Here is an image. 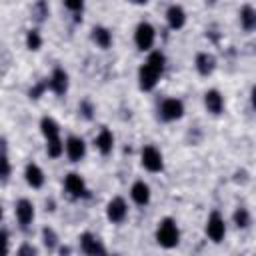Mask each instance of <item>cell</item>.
<instances>
[{
  "label": "cell",
  "instance_id": "6da1fadb",
  "mask_svg": "<svg viewBox=\"0 0 256 256\" xmlns=\"http://www.w3.org/2000/svg\"><path fill=\"white\" fill-rule=\"evenodd\" d=\"M164 64H166V58L162 52H150V56L138 70V84L142 90L148 92L158 84V80L164 72Z\"/></svg>",
  "mask_w": 256,
  "mask_h": 256
},
{
  "label": "cell",
  "instance_id": "7a4b0ae2",
  "mask_svg": "<svg viewBox=\"0 0 256 256\" xmlns=\"http://www.w3.org/2000/svg\"><path fill=\"white\" fill-rule=\"evenodd\" d=\"M156 242L162 248H174V246H178V242H180V230H178V226H176V222L172 218H164V220L158 222Z\"/></svg>",
  "mask_w": 256,
  "mask_h": 256
},
{
  "label": "cell",
  "instance_id": "3957f363",
  "mask_svg": "<svg viewBox=\"0 0 256 256\" xmlns=\"http://www.w3.org/2000/svg\"><path fill=\"white\" fill-rule=\"evenodd\" d=\"M154 38H156V30L152 24L148 22H140L136 26V32H134V42L136 46L144 52V50H150L154 46Z\"/></svg>",
  "mask_w": 256,
  "mask_h": 256
},
{
  "label": "cell",
  "instance_id": "277c9868",
  "mask_svg": "<svg viewBox=\"0 0 256 256\" xmlns=\"http://www.w3.org/2000/svg\"><path fill=\"white\" fill-rule=\"evenodd\" d=\"M140 158H142V166H144L148 172H160V170L164 168L162 152H160L156 146H144Z\"/></svg>",
  "mask_w": 256,
  "mask_h": 256
},
{
  "label": "cell",
  "instance_id": "5b68a950",
  "mask_svg": "<svg viewBox=\"0 0 256 256\" xmlns=\"http://www.w3.org/2000/svg\"><path fill=\"white\" fill-rule=\"evenodd\" d=\"M106 216H108V220L112 224H122L126 220V216H128V206H126L124 198H120V196L112 198L108 202V206H106Z\"/></svg>",
  "mask_w": 256,
  "mask_h": 256
},
{
  "label": "cell",
  "instance_id": "8992f818",
  "mask_svg": "<svg viewBox=\"0 0 256 256\" xmlns=\"http://www.w3.org/2000/svg\"><path fill=\"white\" fill-rule=\"evenodd\" d=\"M206 234L212 242H222V238L226 236V224H224V218L218 214V212H212L208 216V222H206Z\"/></svg>",
  "mask_w": 256,
  "mask_h": 256
},
{
  "label": "cell",
  "instance_id": "52a82bcc",
  "mask_svg": "<svg viewBox=\"0 0 256 256\" xmlns=\"http://www.w3.org/2000/svg\"><path fill=\"white\" fill-rule=\"evenodd\" d=\"M64 188H66V192H68L72 198H86V196H88V188H86L82 176L76 174V172L66 174V178H64Z\"/></svg>",
  "mask_w": 256,
  "mask_h": 256
},
{
  "label": "cell",
  "instance_id": "ba28073f",
  "mask_svg": "<svg viewBox=\"0 0 256 256\" xmlns=\"http://www.w3.org/2000/svg\"><path fill=\"white\" fill-rule=\"evenodd\" d=\"M182 114H184V104L180 100H176V98H168L160 106V116L166 122H174V120L182 118Z\"/></svg>",
  "mask_w": 256,
  "mask_h": 256
},
{
  "label": "cell",
  "instance_id": "9c48e42d",
  "mask_svg": "<svg viewBox=\"0 0 256 256\" xmlns=\"http://www.w3.org/2000/svg\"><path fill=\"white\" fill-rule=\"evenodd\" d=\"M14 212H16V220H18L20 228H28L32 224V220H34V204L30 200H26V198L18 200Z\"/></svg>",
  "mask_w": 256,
  "mask_h": 256
},
{
  "label": "cell",
  "instance_id": "30bf717a",
  "mask_svg": "<svg viewBox=\"0 0 256 256\" xmlns=\"http://www.w3.org/2000/svg\"><path fill=\"white\" fill-rule=\"evenodd\" d=\"M64 150H66V156L72 160V162H80L86 154V144L80 136H68L66 144H64Z\"/></svg>",
  "mask_w": 256,
  "mask_h": 256
},
{
  "label": "cell",
  "instance_id": "8fae6325",
  "mask_svg": "<svg viewBox=\"0 0 256 256\" xmlns=\"http://www.w3.org/2000/svg\"><path fill=\"white\" fill-rule=\"evenodd\" d=\"M80 250H82L84 254H106L104 244H102L94 234H90V232H84V234L80 236Z\"/></svg>",
  "mask_w": 256,
  "mask_h": 256
},
{
  "label": "cell",
  "instance_id": "7c38bea8",
  "mask_svg": "<svg viewBox=\"0 0 256 256\" xmlns=\"http://www.w3.org/2000/svg\"><path fill=\"white\" fill-rule=\"evenodd\" d=\"M48 88H50L54 94H58V96L66 94V90H68V74H66L62 68H56V70L52 72V76L48 78Z\"/></svg>",
  "mask_w": 256,
  "mask_h": 256
},
{
  "label": "cell",
  "instance_id": "4fadbf2b",
  "mask_svg": "<svg viewBox=\"0 0 256 256\" xmlns=\"http://www.w3.org/2000/svg\"><path fill=\"white\" fill-rule=\"evenodd\" d=\"M204 104H206V110L214 116L222 114V110H224V98L218 90H208L204 94Z\"/></svg>",
  "mask_w": 256,
  "mask_h": 256
},
{
  "label": "cell",
  "instance_id": "5bb4252c",
  "mask_svg": "<svg viewBox=\"0 0 256 256\" xmlns=\"http://www.w3.org/2000/svg\"><path fill=\"white\" fill-rule=\"evenodd\" d=\"M130 196H132V200H134L138 206H146V204L150 202V186H148L146 182L138 180V182L132 184Z\"/></svg>",
  "mask_w": 256,
  "mask_h": 256
},
{
  "label": "cell",
  "instance_id": "9a60e30c",
  "mask_svg": "<svg viewBox=\"0 0 256 256\" xmlns=\"http://www.w3.org/2000/svg\"><path fill=\"white\" fill-rule=\"evenodd\" d=\"M214 68H216V58H214L212 54L200 52V54L196 56V70H198L200 76H210V74L214 72Z\"/></svg>",
  "mask_w": 256,
  "mask_h": 256
},
{
  "label": "cell",
  "instance_id": "2e32d148",
  "mask_svg": "<svg viewBox=\"0 0 256 256\" xmlns=\"http://www.w3.org/2000/svg\"><path fill=\"white\" fill-rule=\"evenodd\" d=\"M24 178H26L28 186H32V188H42L44 186V172H42V168L38 164L30 162L26 166V170H24Z\"/></svg>",
  "mask_w": 256,
  "mask_h": 256
},
{
  "label": "cell",
  "instance_id": "e0dca14e",
  "mask_svg": "<svg viewBox=\"0 0 256 256\" xmlns=\"http://www.w3.org/2000/svg\"><path fill=\"white\" fill-rule=\"evenodd\" d=\"M166 20H168V26L172 30H178V28H182L186 24V12L182 10V6L174 4V6H170L166 10Z\"/></svg>",
  "mask_w": 256,
  "mask_h": 256
},
{
  "label": "cell",
  "instance_id": "ac0fdd59",
  "mask_svg": "<svg viewBox=\"0 0 256 256\" xmlns=\"http://www.w3.org/2000/svg\"><path fill=\"white\" fill-rule=\"evenodd\" d=\"M96 148H98L104 156L114 150V136H112V132H110L108 128H102V130L98 132V136H96Z\"/></svg>",
  "mask_w": 256,
  "mask_h": 256
},
{
  "label": "cell",
  "instance_id": "d6986e66",
  "mask_svg": "<svg viewBox=\"0 0 256 256\" xmlns=\"http://www.w3.org/2000/svg\"><path fill=\"white\" fill-rule=\"evenodd\" d=\"M92 40H94L102 50H106V48L112 46V32H110L108 28H104V26H96V28L92 30Z\"/></svg>",
  "mask_w": 256,
  "mask_h": 256
},
{
  "label": "cell",
  "instance_id": "ffe728a7",
  "mask_svg": "<svg viewBox=\"0 0 256 256\" xmlns=\"http://www.w3.org/2000/svg\"><path fill=\"white\" fill-rule=\"evenodd\" d=\"M240 24H242V28L248 30V32L256 28V10H254L252 6H244V8L240 10Z\"/></svg>",
  "mask_w": 256,
  "mask_h": 256
},
{
  "label": "cell",
  "instance_id": "44dd1931",
  "mask_svg": "<svg viewBox=\"0 0 256 256\" xmlns=\"http://www.w3.org/2000/svg\"><path fill=\"white\" fill-rule=\"evenodd\" d=\"M40 132H42V134H44V138L48 140V138L60 136V126L56 124V120H54V118L44 116V118L40 120Z\"/></svg>",
  "mask_w": 256,
  "mask_h": 256
},
{
  "label": "cell",
  "instance_id": "7402d4cb",
  "mask_svg": "<svg viewBox=\"0 0 256 256\" xmlns=\"http://www.w3.org/2000/svg\"><path fill=\"white\" fill-rule=\"evenodd\" d=\"M48 16H50L48 2H46V0H36V2L32 4V18H34L36 22H44Z\"/></svg>",
  "mask_w": 256,
  "mask_h": 256
},
{
  "label": "cell",
  "instance_id": "603a6c76",
  "mask_svg": "<svg viewBox=\"0 0 256 256\" xmlns=\"http://www.w3.org/2000/svg\"><path fill=\"white\" fill-rule=\"evenodd\" d=\"M46 152L50 158H60L62 152H64V142L60 140V136H54V138H48L46 140Z\"/></svg>",
  "mask_w": 256,
  "mask_h": 256
},
{
  "label": "cell",
  "instance_id": "cb8c5ba5",
  "mask_svg": "<svg viewBox=\"0 0 256 256\" xmlns=\"http://www.w3.org/2000/svg\"><path fill=\"white\" fill-rule=\"evenodd\" d=\"M234 224L238 228H248L250 226V212L244 206L236 208V212H234Z\"/></svg>",
  "mask_w": 256,
  "mask_h": 256
},
{
  "label": "cell",
  "instance_id": "d4e9b609",
  "mask_svg": "<svg viewBox=\"0 0 256 256\" xmlns=\"http://www.w3.org/2000/svg\"><path fill=\"white\" fill-rule=\"evenodd\" d=\"M42 244H44L48 250H54L56 244H58V236H56V232H54L50 226L42 228Z\"/></svg>",
  "mask_w": 256,
  "mask_h": 256
},
{
  "label": "cell",
  "instance_id": "484cf974",
  "mask_svg": "<svg viewBox=\"0 0 256 256\" xmlns=\"http://www.w3.org/2000/svg\"><path fill=\"white\" fill-rule=\"evenodd\" d=\"M40 46H42V36H40V32H38V30H30V32L26 34V48H28V50H40Z\"/></svg>",
  "mask_w": 256,
  "mask_h": 256
},
{
  "label": "cell",
  "instance_id": "4316f807",
  "mask_svg": "<svg viewBox=\"0 0 256 256\" xmlns=\"http://www.w3.org/2000/svg\"><path fill=\"white\" fill-rule=\"evenodd\" d=\"M12 174V164L6 158V154H0V182H6Z\"/></svg>",
  "mask_w": 256,
  "mask_h": 256
},
{
  "label": "cell",
  "instance_id": "83f0119b",
  "mask_svg": "<svg viewBox=\"0 0 256 256\" xmlns=\"http://www.w3.org/2000/svg\"><path fill=\"white\" fill-rule=\"evenodd\" d=\"M48 88V80H42V82H38L36 86H32L30 88V92H28V96L32 98V100H38L42 94H44V90Z\"/></svg>",
  "mask_w": 256,
  "mask_h": 256
},
{
  "label": "cell",
  "instance_id": "f1b7e54d",
  "mask_svg": "<svg viewBox=\"0 0 256 256\" xmlns=\"http://www.w3.org/2000/svg\"><path fill=\"white\" fill-rule=\"evenodd\" d=\"M78 110H80V114H82L86 120H92V116H94V106H92L88 100H82L80 106H78Z\"/></svg>",
  "mask_w": 256,
  "mask_h": 256
},
{
  "label": "cell",
  "instance_id": "f546056e",
  "mask_svg": "<svg viewBox=\"0 0 256 256\" xmlns=\"http://www.w3.org/2000/svg\"><path fill=\"white\" fill-rule=\"evenodd\" d=\"M64 6L68 8V10H72V12H82V8H84V0H64Z\"/></svg>",
  "mask_w": 256,
  "mask_h": 256
},
{
  "label": "cell",
  "instance_id": "4dcf8cb0",
  "mask_svg": "<svg viewBox=\"0 0 256 256\" xmlns=\"http://www.w3.org/2000/svg\"><path fill=\"white\" fill-rule=\"evenodd\" d=\"M0 254H8V234H6V230H0Z\"/></svg>",
  "mask_w": 256,
  "mask_h": 256
},
{
  "label": "cell",
  "instance_id": "1f68e13d",
  "mask_svg": "<svg viewBox=\"0 0 256 256\" xmlns=\"http://www.w3.org/2000/svg\"><path fill=\"white\" fill-rule=\"evenodd\" d=\"M36 252H38V250H36L34 246H30V244H24V246H20V248H18V254H20V256H26V254L34 256Z\"/></svg>",
  "mask_w": 256,
  "mask_h": 256
},
{
  "label": "cell",
  "instance_id": "d6a6232c",
  "mask_svg": "<svg viewBox=\"0 0 256 256\" xmlns=\"http://www.w3.org/2000/svg\"><path fill=\"white\" fill-rule=\"evenodd\" d=\"M0 154H6V140L0 138Z\"/></svg>",
  "mask_w": 256,
  "mask_h": 256
},
{
  "label": "cell",
  "instance_id": "836d02e7",
  "mask_svg": "<svg viewBox=\"0 0 256 256\" xmlns=\"http://www.w3.org/2000/svg\"><path fill=\"white\" fill-rule=\"evenodd\" d=\"M60 254H70V248H68V246H62V248H60Z\"/></svg>",
  "mask_w": 256,
  "mask_h": 256
},
{
  "label": "cell",
  "instance_id": "e575fe53",
  "mask_svg": "<svg viewBox=\"0 0 256 256\" xmlns=\"http://www.w3.org/2000/svg\"><path fill=\"white\" fill-rule=\"evenodd\" d=\"M130 2H132V4H146L148 0H130Z\"/></svg>",
  "mask_w": 256,
  "mask_h": 256
},
{
  "label": "cell",
  "instance_id": "d590c367",
  "mask_svg": "<svg viewBox=\"0 0 256 256\" xmlns=\"http://www.w3.org/2000/svg\"><path fill=\"white\" fill-rule=\"evenodd\" d=\"M2 216H4V212H2V206H0V220H2Z\"/></svg>",
  "mask_w": 256,
  "mask_h": 256
},
{
  "label": "cell",
  "instance_id": "8d00e7d4",
  "mask_svg": "<svg viewBox=\"0 0 256 256\" xmlns=\"http://www.w3.org/2000/svg\"><path fill=\"white\" fill-rule=\"evenodd\" d=\"M206 2H208V4H214V2H216V0H206Z\"/></svg>",
  "mask_w": 256,
  "mask_h": 256
}]
</instances>
